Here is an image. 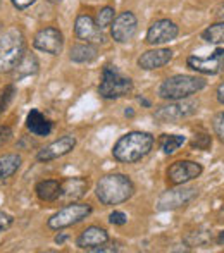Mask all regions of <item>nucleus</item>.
I'll list each match as a JSON object with an SVG mask.
<instances>
[{
  "mask_svg": "<svg viewBox=\"0 0 224 253\" xmlns=\"http://www.w3.org/2000/svg\"><path fill=\"white\" fill-rule=\"evenodd\" d=\"M216 16H218L219 19H223V21H224V2L218 7V10H216Z\"/></svg>",
  "mask_w": 224,
  "mask_h": 253,
  "instance_id": "nucleus-35",
  "label": "nucleus"
},
{
  "mask_svg": "<svg viewBox=\"0 0 224 253\" xmlns=\"http://www.w3.org/2000/svg\"><path fill=\"white\" fill-rule=\"evenodd\" d=\"M154 147V136L141 131H131V133L121 136L114 145L112 155L116 160L124 164H133L143 159Z\"/></svg>",
  "mask_w": 224,
  "mask_h": 253,
  "instance_id": "nucleus-1",
  "label": "nucleus"
},
{
  "mask_svg": "<svg viewBox=\"0 0 224 253\" xmlns=\"http://www.w3.org/2000/svg\"><path fill=\"white\" fill-rule=\"evenodd\" d=\"M202 38H204L205 42H209V43H214V45L224 43V21L212 24L207 30L202 31Z\"/></svg>",
  "mask_w": 224,
  "mask_h": 253,
  "instance_id": "nucleus-24",
  "label": "nucleus"
},
{
  "mask_svg": "<svg viewBox=\"0 0 224 253\" xmlns=\"http://www.w3.org/2000/svg\"><path fill=\"white\" fill-rule=\"evenodd\" d=\"M138 28V19L133 12L126 10V12H121L119 16L114 19L112 26H111V33L112 38L117 43H126L131 38L134 37Z\"/></svg>",
  "mask_w": 224,
  "mask_h": 253,
  "instance_id": "nucleus-10",
  "label": "nucleus"
},
{
  "mask_svg": "<svg viewBox=\"0 0 224 253\" xmlns=\"http://www.w3.org/2000/svg\"><path fill=\"white\" fill-rule=\"evenodd\" d=\"M216 95H218L219 103H223V105H224V83H221L218 86V91H216Z\"/></svg>",
  "mask_w": 224,
  "mask_h": 253,
  "instance_id": "nucleus-34",
  "label": "nucleus"
},
{
  "mask_svg": "<svg viewBox=\"0 0 224 253\" xmlns=\"http://www.w3.org/2000/svg\"><path fill=\"white\" fill-rule=\"evenodd\" d=\"M35 2H37V0H12L14 7H17V9H28V7L33 5Z\"/></svg>",
  "mask_w": 224,
  "mask_h": 253,
  "instance_id": "nucleus-33",
  "label": "nucleus"
},
{
  "mask_svg": "<svg viewBox=\"0 0 224 253\" xmlns=\"http://www.w3.org/2000/svg\"><path fill=\"white\" fill-rule=\"evenodd\" d=\"M188 67L202 74H218L224 69V48H218L212 57H188Z\"/></svg>",
  "mask_w": 224,
  "mask_h": 253,
  "instance_id": "nucleus-14",
  "label": "nucleus"
},
{
  "mask_svg": "<svg viewBox=\"0 0 224 253\" xmlns=\"http://www.w3.org/2000/svg\"><path fill=\"white\" fill-rule=\"evenodd\" d=\"M64 240H66V234H60V236H57L55 238V243H64Z\"/></svg>",
  "mask_w": 224,
  "mask_h": 253,
  "instance_id": "nucleus-36",
  "label": "nucleus"
},
{
  "mask_svg": "<svg viewBox=\"0 0 224 253\" xmlns=\"http://www.w3.org/2000/svg\"><path fill=\"white\" fill-rule=\"evenodd\" d=\"M109 220H111V224H116V226H124L128 217L124 215L123 212H112L111 217H109Z\"/></svg>",
  "mask_w": 224,
  "mask_h": 253,
  "instance_id": "nucleus-31",
  "label": "nucleus"
},
{
  "mask_svg": "<svg viewBox=\"0 0 224 253\" xmlns=\"http://www.w3.org/2000/svg\"><path fill=\"white\" fill-rule=\"evenodd\" d=\"M211 145H212V138L207 133H197L193 141H191V147L198 148V150H209Z\"/></svg>",
  "mask_w": 224,
  "mask_h": 253,
  "instance_id": "nucleus-27",
  "label": "nucleus"
},
{
  "mask_svg": "<svg viewBox=\"0 0 224 253\" xmlns=\"http://www.w3.org/2000/svg\"><path fill=\"white\" fill-rule=\"evenodd\" d=\"M95 23L100 30H107L109 26H112L114 23V9L112 7H104L102 10L97 12V17H95Z\"/></svg>",
  "mask_w": 224,
  "mask_h": 253,
  "instance_id": "nucleus-26",
  "label": "nucleus"
},
{
  "mask_svg": "<svg viewBox=\"0 0 224 253\" xmlns=\"http://www.w3.org/2000/svg\"><path fill=\"white\" fill-rule=\"evenodd\" d=\"M107 241H109V234L104 227L91 226V227H87V229L80 234V238L76 240V245L81 250H93V248L105 245Z\"/></svg>",
  "mask_w": 224,
  "mask_h": 253,
  "instance_id": "nucleus-17",
  "label": "nucleus"
},
{
  "mask_svg": "<svg viewBox=\"0 0 224 253\" xmlns=\"http://www.w3.org/2000/svg\"><path fill=\"white\" fill-rule=\"evenodd\" d=\"M133 91V81L130 78L123 76L114 66H105L102 71L100 84H98V93L107 100L126 97Z\"/></svg>",
  "mask_w": 224,
  "mask_h": 253,
  "instance_id": "nucleus-5",
  "label": "nucleus"
},
{
  "mask_svg": "<svg viewBox=\"0 0 224 253\" xmlns=\"http://www.w3.org/2000/svg\"><path fill=\"white\" fill-rule=\"evenodd\" d=\"M179 33V28L176 26V23L169 19H159L148 28L147 31V43L150 45H162L168 42L174 40Z\"/></svg>",
  "mask_w": 224,
  "mask_h": 253,
  "instance_id": "nucleus-15",
  "label": "nucleus"
},
{
  "mask_svg": "<svg viewBox=\"0 0 224 253\" xmlns=\"http://www.w3.org/2000/svg\"><path fill=\"white\" fill-rule=\"evenodd\" d=\"M198 195L197 188H174V190H168L161 198H159L157 209L159 210H174L184 207L190 203Z\"/></svg>",
  "mask_w": 224,
  "mask_h": 253,
  "instance_id": "nucleus-11",
  "label": "nucleus"
},
{
  "mask_svg": "<svg viewBox=\"0 0 224 253\" xmlns=\"http://www.w3.org/2000/svg\"><path fill=\"white\" fill-rule=\"evenodd\" d=\"M197 110L198 102L183 98V100H174V103H169V105H164L155 110V119L161 121V123H178V121L193 116Z\"/></svg>",
  "mask_w": 224,
  "mask_h": 253,
  "instance_id": "nucleus-7",
  "label": "nucleus"
},
{
  "mask_svg": "<svg viewBox=\"0 0 224 253\" xmlns=\"http://www.w3.org/2000/svg\"><path fill=\"white\" fill-rule=\"evenodd\" d=\"M50 2H52V3H59L60 0H50Z\"/></svg>",
  "mask_w": 224,
  "mask_h": 253,
  "instance_id": "nucleus-38",
  "label": "nucleus"
},
{
  "mask_svg": "<svg viewBox=\"0 0 224 253\" xmlns=\"http://www.w3.org/2000/svg\"><path fill=\"white\" fill-rule=\"evenodd\" d=\"M88 190V181L85 177H67L60 183V191L57 202L62 205H69V203H76L78 200L85 197Z\"/></svg>",
  "mask_w": 224,
  "mask_h": 253,
  "instance_id": "nucleus-13",
  "label": "nucleus"
},
{
  "mask_svg": "<svg viewBox=\"0 0 224 253\" xmlns=\"http://www.w3.org/2000/svg\"><path fill=\"white\" fill-rule=\"evenodd\" d=\"M38 198L44 202H57L59 198V191H60V183L55 179H47V181H40L35 188Z\"/></svg>",
  "mask_w": 224,
  "mask_h": 253,
  "instance_id": "nucleus-21",
  "label": "nucleus"
},
{
  "mask_svg": "<svg viewBox=\"0 0 224 253\" xmlns=\"http://www.w3.org/2000/svg\"><path fill=\"white\" fill-rule=\"evenodd\" d=\"M183 143H184V136H179V134H162L161 138V148L168 155L176 152Z\"/></svg>",
  "mask_w": 224,
  "mask_h": 253,
  "instance_id": "nucleus-25",
  "label": "nucleus"
},
{
  "mask_svg": "<svg viewBox=\"0 0 224 253\" xmlns=\"http://www.w3.org/2000/svg\"><path fill=\"white\" fill-rule=\"evenodd\" d=\"M71 60L78 64H88L98 57V50L93 43H78L71 48Z\"/></svg>",
  "mask_w": 224,
  "mask_h": 253,
  "instance_id": "nucleus-20",
  "label": "nucleus"
},
{
  "mask_svg": "<svg viewBox=\"0 0 224 253\" xmlns=\"http://www.w3.org/2000/svg\"><path fill=\"white\" fill-rule=\"evenodd\" d=\"M90 213H91V207L88 203H69V205L60 209L59 212H55L48 219V227L59 231L64 229V227L74 226V224L87 219Z\"/></svg>",
  "mask_w": 224,
  "mask_h": 253,
  "instance_id": "nucleus-6",
  "label": "nucleus"
},
{
  "mask_svg": "<svg viewBox=\"0 0 224 253\" xmlns=\"http://www.w3.org/2000/svg\"><path fill=\"white\" fill-rule=\"evenodd\" d=\"M14 93H16V88H14L12 84H9V86L2 91V97H0V114H2L7 107H9V103H10V100H12Z\"/></svg>",
  "mask_w": 224,
  "mask_h": 253,
  "instance_id": "nucleus-28",
  "label": "nucleus"
},
{
  "mask_svg": "<svg viewBox=\"0 0 224 253\" xmlns=\"http://www.w3.org/2000/svg\"><path fill=\"white\" fill-rule=\"evenodd\" d=\"M24 57V37L21 30L10 28L0 38V73H10Z\"/></svg>",
  "mask_w": 224,
  "mask_h": 253,
  "instance_id": "nucleus-4",
  "label": "nucleus"
},
{
  "mask_svg": "<svg viewBox=\"0 0 224 253\" xmlns=\"http://www.w3.org/2000/svg\"><path fill=\"white\" fill-rule=\"evenodd\" d=\"M134 193L131 179L124 174H107L100 177L95 188V195L104 205H119L130 200Z\"/></svg>",
  "mask_w": 224,
  "mask_h": 253,
  "instance_id": "nucleus-2",
  "label": "nucleus"
},
{
  "mask_svg": "<svg viewBox=\"0 0 224 253\" xmlns=\"http://www.w3.org/2000/svg\"><path fill=\"white\" fill-rule=\"evenodd\" d=\"M104 30L97 26L93 17L87 16V14H81L76 17V23H74V33L80 40L87 42V43H104L105 37L102 33Z\"/></svg>",
  "mask_w": 224,
  "mask_h": 253,
  "instance_id": "nucleus-12",
  "label": "nucleus"
},
{
  "mask_svg": "<svg viewBox=\"0 0 224 253\" xmlns=\"http://www.w3.org/2000/svg\"><path fill=\"white\" fill-rule=\"evenodd\" d=\"M205 88V80L198 76H188V74H178L171 76L159 88V97L164 100H183L191 95L198 93Z\"/></svg>",
  "mask_w": 224,
  "mask_h": 253,
  "instance_id": "nucleus-3",
  "label": "nucleus"
},
{
  "mask_svg": "<svg viewBox=\"0 0 224 253\" xmlns=\"http://www.w3.org/2000/svg\"><path fill=\"white\" fill-rule=\"evenodd\" d=\"M171 59H173V50H169V48H155V50L141 53L140 59H138V66L145 71H154L169 64Z\"/></svg>",
  "mask_w": 224,
  "mask_h": 253,
  "instance_id": "nucleus-18",
  "label": "nucleus"
},
{
  "mask_svg": "<svg viewBox=\"0 0 224 253\" xmlns=\"http://www.w3.org/2000/svg\"><path fill=\"white\" fill-rule=\"evenodd\" d=\"M202 166L193 160H178L168 169V181L173 186H181L202 174Z\"/></svg>",
  "mask_w": 224,
  "mask_h": 253,
  "instance_id": "nucleus-8",
  "label": "nucleus"
},
{
  "mask_svg": "<svg viewBox=\"0 0 224 253\" xmlns=\"http://www.w3.org/2000/svg\"><path fill=\"white\" fill-rule=\"evenodd\" d=\"M212 127H214V133L216 136L224 143V112L218 114V116L212 119Z\"/></svg>",
  "mask_w": 224,
  "mask_h": 253,
  "instance_id": "nucleus-29",
  "label": "nucleus"
},
{
  "mask_svg": "<svg viewBox=\"0 0 224 253\" xmlns=\"http://www.w3.org/2000/svg\"><path fill=\"white\" fill-rule=\"evenodd\" d=\"M38 71V60L35 55L26 53V55L21 59V62L16 66V76L17 78H24V76H31V74H37Z\"/></svg>",
  "mask_w": 224,
  "mask_h": 253,
  "instance_id": "nucleus-23",
  "label": "nucleus"
},
{
  "mask_svg": "<svg viewBox=\"0 0 224 253\" xmlns=\"http://www.w3.org/2000/svg\"><path fill=\"white\" fill-rule=\"evenodd\" d=\"M218 243H219V245H224V231H223V233H219V236H218Z\"/></svg>",
  "mask_w": 224,
  "mask_h": 253,
  "instance_id": "nucleus-37",
  "label": "nucleus"
},
{
  "mask_svg": "<svg viewBox=\"0 0 224 253\" xmlns=\"http://www.w3.org/2000/svg\"><path fill=\"white\" fill-rule=\"evenodd\" d=\"M26 126H28V129H30L33 134H37V136H47V134L52 131L50 121H48L44 114L38 112V110H35V109L28 114Z\"/></svg>",
  "mask_w": 224,
  "mask_h": 253,
  "instance_id": "nucleus-19",
  "label": "nucleus"
},
{
  "mask_svg": "<svg viewBox=\"0 0 224 253\" xmlns=\"http://www.w3.org/2000/svg\"><path fill=\"white\" fill-rule=\"evenodd\" d=\"M10 226H12V217L7 215L5 212H0V234L9 229Z\"/></svg>",
  "mask_w": 224,
  "mask_h": 253,
  "instance_id": "nucleus-30",
  "label": "nucleus"
},
{
  "mask_svg": "<svg viewBox=\"0 0 224 253\" xmlns=\"http://www.w3.org/2000/svg\"><path fill=\"white\" fill-rule=\"evenodd\" d=\"M10 138H12V129H10L9 126L0 127V147H3V145H5Z\"/></svg>",
  "mask_w": 224,
  "mask_h": 253,
  "instance_id": "nucleus-32",
  "label": "nucleus"
},
{
  "mask_svg": "<svg viewBox=\"0 0 224 253\" xmlns=\"http://www.w3.org/2000/svg\"><path fill=\"white\" fill-rule=\"evenodd\" d=\"M33 47L50 55H59L64 47V37L57 28H44L35 35Z\"/></svg>",
  "mask_w": 224,
  "mask_h": 253,
  "instance_id": "nucleus-9",
  "label": "nucleus"
},
{
  "mask_svg": "<svg viewBox=\"0 0 224 253\" xmlns=\"http://www.w3.org/2000/svg\"><path fill=\"white\" fill-rule=\"evenodd\" d=\"M74 147H76V138H74L73 134H66V136H60L59 140H55L54 143L42 148V150L38 152L37 159L42 160V162H48V160H54V159H59V157L67 155Z\"/></svg>",
  "mask_w": 224,
  "mask_h": 253,
  "instance_id": "nucleus-16",
  "label": "nucleus"
},
{
  "mask_svg": "<svg viewBox=\"0 0 224 253\" xmlns=\"http://www.w3.org/2000/svg\"><path fill=\"white\" fill-rule=\"evenodd\" d=\"M21 166V157L16 153H9V155L0 157V181L7 179V177L14 176L16 170Z\"/></svg>",
  "mask_w": 224,
  "mask_h": 253,
  "instance_id": "nucleus-22",
  "label": "nucleus"
}]
</instances>
